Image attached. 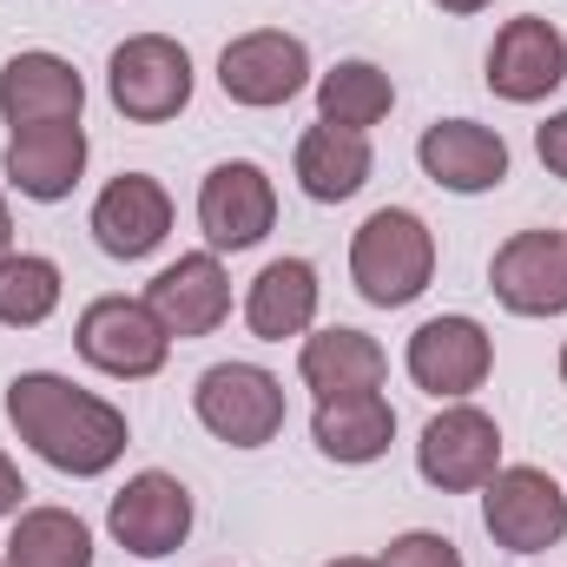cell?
I'll return each mask as SVG.
<instances>
[{
  "label": "cell",
  "mask_w": 567,
  "mask_h": 567,
  "mask_svg": "<svg viewBox=\"0 0 567 567\" xmlns=\"http://www.w3.org/2000/svg\"><path fill=\"white\" fill-rule=\"evenodd\" d=\"M7 423L13 435L60 475L73 482H100L120 468V455L133 449V423L120 403H106L100 390H80L60 370H20L7 383Z\"/></svg>",
  "instance_id": "cell-1"
},
{
  "label": "cell",
  "mask_w": 567,
  "mask_h": 567,
  "mask_svg": "<svg viewBox=\"0 0 567 567\" xmlns=\"http://www.w3.org/2000/svg\"><path fill=\"white\" fill-rule=\"evenodd\" d=\"M350 284L377 310H410L435 284V231L410 205H377L350 231Z\"/></svg>",
  "instance_id": "cell-2"
},
{
  "label": "cell",
  "mask_w": 567,
  "mask_h": 567,
  "mask_svg": "<svg viewBox=\"0 0 567 567\" xmlns=\"http://www.w3.org/2000/svg\"><path fill=\"white\" fill-rule=\"evenodd\" d=\"M192 416L225 449H265L290 423V396H284V377H271L265 363L231 357V363H212L192 383Z\"/></svg>",
  "instance_id": "cell-3"
},
{
  "label": "cell",
  "mask_w": 567,
  "mask_h": 567,
  "mask_svg": "<svg viewBox=\"0 0 567 567\" xmlns=\"http://www.w3.org/2000/svg\"><path fill=\"white\" fill-rule=\"evenodd\" d=\"M192 86H198L192 53H185V40H172V33H133V40H120V47L106 53V100H113V113L133 120V126H165V120H178V113L192 106Z\"/></svg>",
  "instance_id": "cell-4"
},
{
  "label": "cell",
  "mask_w": 567,
  "mask_h": 567,
  "mask_svg": "<svg viewBox=\"0 0 567 567\" xmlns=\"http://www.w3.org/2000/svg\"><path fill=\"white\" fill-rule=\"evenodd\" d=\"M73 350H80L86 370H100V377H113V383H145V377H158V370L172 363L165 323L152 317L145 297H126V290H106V297H93V303L80 310Z\"/></svg>",
  "instance_id": "cell-5"
},
{
  "label": "cell",
  "mask_w": 567,
  "mask_h": 567,
  "mask_svg": "<svg viewBox=\"0 0 567 567\" xmlns=\"http://www.w3.org/2000/svg\"><path fill=\"white\" fill-rule=\"evenodd\" d=\"M403 370H410V383H416L423 396H435V403H468V396L495 377V337H488L482 317L442 310V317H429V323L410 330Z\"/></svg>",
  "instance_id": "cell-6"
},
{
  "label": "cell",
  "mask_w": 567,
  "mask_h": 567,
  "mask_svg": "<svg viewBox=\"0 0 567 567\" xmlns=\"http://www.w3.org/2000/svg\"><path fill=\"white\" fill-rule=\"evenodd\" d=\"M198 231H205V251L218 258L258 251L278 231V178L258 158H218L198 178Z\"/></svg>",
  "instance_id": "cell-7"
},
{
  "label": "cell",
  "mask_w": 567,
  "mask_h": 567,
  "mask_svg": "<svg viewBox=\"0 0 567 567\" xmlns=\"http://www.w3.org/2000/svg\"><path fill=\"white\" fill-rule=\"evenodd\" d=\"M482 528L508 555H548L567 542V488L535 462H502L482 488Z\"/></svg>",
  "instance_id": "cell-8"
},
{
  "label": "cell",
  "mask_w": 567,
  "mask_h": 567,
  "mask_svg": "<svg viewBox=\"0 0 567 567\" xmlns=\"http://www.w3.org/2000/svg\"><path fill=\"white\" fill-rule=\"evenodd\" d=\"M502 468V423L482 403H442L416 435V475L435 495H482Z\"/></svg>",
  "instance_id": "cell-9"
},
{
  "label": "cell",
  "mask_w": 567,
  "mask_h": 567,
  "mask_svg": "<svg viewBox=\"0 0 567 567\" xmlns=\"http://www.w3.org/2000/svg\"><path fill=\"white\" fill-rule=\"evenodd\" d=\"M303 86H317V66H310V47L284 27H251V33L225 40V53H218V93L245 113L290 106Z\"/></svg>",
  "instance_id": "cell-10"
},
{
  "label": "cell",
  "mask_w": 567,
  "mask_h": 567,
  "mask_svg": "<svg viewBox=\"0 0 567 567\" xmlns=\"http://www.w3.org/2000/svg\"><path fill=\"white\" fill-rule=\"evenodd\" d=\"M192 522H198V502L192 488L172 475V468H140L120 482V495L106 502V535L140 555V561H165L192 542Z\"/></svg>",
  "instance_id": "cell-11"
},
{
  "label": "cell",
  "mask_w": 567,
  "mask_h": 567,
  "mask_svg": "<svg viewBox=\"0 0 567 567\" xmlns=\"http://www.w3.org/2000/svg\"><path fill=\"white\" fill-rule=\"evenodd\" d=\"M488 73V93L495 100H508V106H542V100H555L567 80V33L555 20H542V13H515L495 40H488V60H482Z\"/></svg>",
  "instance_id": "cell-12"
},
{
  "label": "cell",
  "mask_w": 567,
  "mask_h": 567,
  "mask_svg": "<svg viewBox=\"0 0 567 567\" xmlns=\"http://www.w3.org/2000/svg\"><path fill=\"white\" fill-rule=\"evenodd\" d=\"M488 290L508 317H567V231H515L488 258Z\"/></svg>",
  "instance_id": "cell-13"
},
{
  "label": "cell",
  "mask_w": 567,
  "mask_h": 567,
  "mask_svg": "<svg viewBox=\"0 0 567 567\" xmlns=\"http://www.w3.org/2000/svg\"><path fill=\"white\" fill-rule=\"evenodd\" d=\"M86 231L113 265H140L172 238V192L152 172H120V178L100 185V198L86 212Z\"/></svg>",
  "instance_id": "cell-14"
},
{
  "label": "cell",
  "mask_w": 567,
  "mask_h": 567,
  "mask_svg": "<svg viewBox=\"0 0 567 567\" xmlns=\"http://www.w3.org/2000/svg\"><path fill=\"white\" fill-rule=\"evenodd\" d=\"M86 113V80L66 53L53 47H27L0 66V126L27 133V126H73Z\"/></svg>",
  "instance_id": "cell-15"
},
{
  "label": "cell",
  "mask_w": 567,
  "mask_h": 567,
  "mask_svg": "<svg viewBox=\"0 0 567 567\" xmlns=\"http://www.w3.org/2000/svg\"><path fill=\"white\" fill-rule=\"evenodd\" d=\"M145 303H152V317L165 323L172 343L212 337L231 317V271H225L218 251H178L158 278L145 284Z\"/></svg>",
  "instance_id": "cell-16"
},
{
  "label": "cell",
  "mask_w": 567,
  "mask_h": 567,
  "mask_svg": "<svg viewBox=\"0 0 567 567\" xmlns=\"http://www.w3.org/2000/svg\"><path fill=\"white\" fill-rule=\"evenodd\" d=\"M416 165H423L429 185L455 192V198H482V192H502L508 185V140L482 120H435L416 140Z\"/></svg>",
  "instance_id": "cell-17"
},
{
  "label": "cell",
  "mask_w": 567,
  "mask_h": 567,
  "mask_svg": "<svg viewBox=\"0 0 567 567\" xmlns=\"http://www.w3.org/2000/svg\"><path fill=\"white\" fill-rule=\"evenodd\" d=\"M86 158H93V140L86 126H27V133H7V152H0V178L7 192L33 198V205H66L86 178Z\"/></svg>",
  "instance_id": "cell-18"
},
{
  "label": "cell",
  "mask_w": 567,
  "mask_h": 567,
  "mask_svg": "<svg viewBox=\"0 0 567 567\" xmlns=\"http://www.w3.org/2000/svg\"><path fill=\"white\" fill-rule=\"evenodd\" d=\"M310 442L323 462L337 468H370L390 455L396 442V403L383 390H350V396H323L310 410Z\"/></svg>",
  "instance_id": "cell-19"
},
{
  "label": "cell",
  "mask_w": 567,
  "mask_h": 567,
  "mask_svg": "<svg viewBox=\"0 0 567 567\" xmlns=\"http://www.w3.org/2000/svg\"><path fill=\"white\" fill-rule=\"evenodd\" d=\"M297 377H303V390H310L317 403H323V396H350V390H383L390 350H383L370 330L323 323V330L297 337Z\"/></svg>",
  "instance_id": "cell-20"
},
{
  "label": "cell",
  "mask_w": 567,
  "mask_h": 567,
  "mask_svg": "<svg viewBox=\"0 0 567 567\" xmlns=\"http://www.w3.org/2000/svg\"><path fill=\"white\" fill-rule=\"evenodd\" d=\"M377 172V152L370 133H350V126H303V140L290 152V178L310 205H350Z\"/></svg>",
  "instance_id": "cell-21"
},
{
  "label": "cell",
  "mask_w": 567,
  "mask_h": 567,
  "mask_svg": "<svg viewBox=\"0 0 567 567\" xmlns=\"http://www.w3.org/2000/svg\"><path fill=\"white\" fill-rule=\"evenodd\" d=\"M323 310V278L310 258H271L258 278L245 284V330L258 343H284V337H310Z\"/></svg>",
  "instance_id": "cell-22"
},
{
  "label": "cell",
  "mask_w": 567,
  "mask_h": 567,
  "mask_svg": "<svg viewBox=\"0 0 567 567\" xmlns=\"http://www.w3.org/2000/svg\"><path fill=\"white\" fill-rule=\"evenodd\" d=\"M93 528H86V515H73V508H60V502H33V508H20L13 515V528H7V567H93Z\"/></svg>",
  "instance_id": "cell-23"
},
{
  "label": "cell",
  "mask_w": 567,
  "mask_h": 567,
  "mask_svg": "<svg viewBox=\"0 0 567 567\" xmlns=\"http://www.w3.org/2000/svg\"><path fill=\"white\" fill-rule=\"evenodd\" d=\"M396 113V80L377 60H337L330 73H317V120L323 126H350L370 133Z\"/></svg>",
  "instance_id": "cell-24"
},
{
  "label": "cell",
  "mask_w": 567,
  "mask_h": 567,
  "mask_svg": "<svg viewBox=\"0 0 567 567\" xmlns=\"http://www.w3.org/2000/svg\"><path fill=\"white\" fill-rule=\"evenodd\" d=\"M66 297V271L47 251H13L0 258V323L7 330H40Z\"/></svg>",
  "instance_id": "cell-25"
},
{
  "label": "cell",
  "mask_w": 567,
  "mask_h": 567,
  "mask_svg": "<svg viewBox=\"0 0 567 567\" xmlns=\"http://www.w3.org/2000/svg\"><path fill=\"white\" fill-rule=\"evenodd\" d=\"M377 567H468V561H462V548H455L449 535H435V528H403V535H390V548L377 555Z\"/></svg>",
  "instance_id": "cell-26"
},
{
  "label": "cell",
  "mask_w": 567,
  "mask_h": 567,
  "mask_svg": "<svg viewBox=\"0 0 567 567\" xmlns=\"http://www.w3.org/2000/svg\"><path fill=\"white\" fill-rule=\"evenodd\" d=\"M535 152H542V165L567 185V106H561V113H548V120L535 126Z\"/></svg>",
  "instance_id": "cell-27"
},
{
  "label": "cell",
  "mask_w": 567,
  "mask_h": 567,
  "mask_svg": "<svg viewBox=\"0 0 567 567\" xmlns=\"http://www.w3.org/2000/svg\"><path fill=\"white\" fill-rule=\"evenodd\" d=\"M27 508V475H20V462L0 449V522H13Z\"/></svg>",
  "instance_id": "cell-28"
},
{
  "label": "cell",
  "mask_w": 567,
  "mask_h": 567,
  "mask_svg": "<svg viewBox=\"0 0 567 567\" xmlns=\"http://www.w3.org/2000/svg\"><path fill=\"white\" fill-rule=\"evenodd\" d=\"M429 7H442V13H455V20H468V13H488L495 0H429Z\"/></svg>",
  "instance_id": "cell-29"
},
{
  "label": "cell",
  "mask_w": 567,
  "mask_h": 567,
  "mask_svg": "<svg viewBox=\"0 0 567 567\" xmlns=\"http://www.w3.org/2000/svg\"><path fill=\"white\" fill-rule=\"evenodd\" d=\"M0 258H13V205H7V192H0Z\"/></svg>",
  "instance_id": "cell-30"
},
{
  "label": "cell",
  "mask_w": 567,
  "mask_h": 567,
  "mask_svg": "<svg viewBox=\"0 0 567 567\" xmlns=\"http://www.w3.org/2000/svg\"><path fill=\"white\" fill-rule=\"evenodd\" d=\"M323 567H377V555H337V561H323Z\"/></svg>",
  "instance_id": "cell-31"
},
{
  "label": "cell",
  "mask_w": 567,
  "mask_h": 567,
  "mask_svg": "<svg viewBox=\"0 0 567 567\" xmlns=\"http://www.w3.org/2000/svg\"><path fill=\"white\" fill-rule=\"evenodd\" d=\"M561 390H567V343H561Z\"/></svg>",
  "instance_id": "cell-32"
},
{
  "label": "cell",
  "mask_w": 567,
  "mask_h": 567,
  "mask_svg": "<svg viewBox=\"0 0 567 567\" xmlns=\"http://www.w3.org/2000/svg\"><path fill=\"white\" fill-rule=\"evenodd\" d=\"M0 567H7V561H0Z\"/></svg>",
  "instance_id": "cell-33"
}]
</instances>
